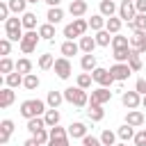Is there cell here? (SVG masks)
Here are the masks:
<instances>
[{
    "label": "cell",
    "instance_id": "1",
    "mask_svg": "<svg viewBox=\"0 0 146 146\" xmlns=\"http://www.w3.org/2000/svg\"><path fill=\"white\" fill-rule=\"evenodd\" d=\"M48 110H46V103L39 100V98H30V100H23L21 103V116L23 119H34V116H43Z\"/></svg>",
    "mask_w": 146,
    "mask_h": 146
},
{
    "label": "cell",
    "instance_id": "46",
    "mask_svg": "<svg viewBox=\"0 0 146 146\" xmlns=\"http://www.w3.org/2000/svg\"><path fill=\"white\" fill-rule=\"evenodd\" d=\"M55 137H68V128H62V125L50 128V139H55Z\"/></svg>",
    "mask_w": 146,
    "mask_h": 146
},
{
    "label": "cell",
    "instance_id": "33",
    "mask_svg": "<svg viewBox=\"0 0 146 146\" xmlns=\"http://www.w3.org/2000/svg\"><path fill=\"white\" fill-rule=\"evenodd\" d=\"M71 27H73V32H75L78 36H84V32H87V27H89V21H84V18H75V21L71 23Z\"/></svg>",
    "mask_w": 146,
    "mask_h": 146
},
{
    "label": "cell",
    "instance_id": "34",
    "mask_svg": "<svg viewBox=\"0 0 146 146\" xmlns=\"http://www.w3.org/2000/svg\"><path fill=\"white\" fill-rule=\"evenodd\" d=\"M16 71H18L21 75H30V73H32V62H30L27 57H21V59L16 62Z\"/></svg>",
    "mask_w": 146,
    "mask_h": 146
},
{
    "label": "cell",
    "instance_id": "23",
    "mask_svg": "<svg viewBox=\"0 0 146 146\" xmlns=\"http://www.w3.org/2000/svg\"><path fill=\"white\" fill-rule=\"evenodd\" d=\"M23 80H25V75H21L18 71H14V73L5 75V84H7V87H11V89L21 87V84H23Z\"/></svg>",
    "mask_w": 146,
    "mask_h": 146
},
{
    "label": "cell",
    "instance_id": "2",
    "mask_svg": "<svg viewBox=\"0 0 146 146\" xmlns=\"http://www.w3.org/2000/svg\"><path fill=\"white\" fill-rule=\"evenodd\" d=\"M64 100H68V103L75 105V107L89 105V96H87V91L80 89V87H68V89H64Z\"/></svg>",
    "mask_w": 146,
    "mask_h": 146
},
{
    "label": "cell",
    "instance_id": "40",
    "mask_svg": "<svg viewBox=\"0 0 146 146\" xmlns=\"http://www.w3.org/2000/svg\"><path fill=\"white\" fill-rule=\"evenodd\" d=\"M9 9L14 14H25V7H27V0H7Z\"/></svg>",
    "mask_w": 146,
    "mask_h": 146
},
{
    "label": "cell",
    "instance_id": "30",
    "mask_svg": "<svg viewBox=\"0 0 146 146\" xmlns=\"http://www.w3.org/2000/svg\"><path fill=\"white\" fill-rule=\"evenodd\" d=\"M21 23H23V27L30 32V30H34L36 27V14H32V11H25L23 16H21Z\"/></svg>",
    "mask_w": 146,
    "mask_h": 146
},
{
    "label": "cell",
    "instance_id": "12",
    "mask_svg": "<svg viewBox=\"0 0 146 146\" xmlns=\"http://www.w3.org/2000/svg\"><path fill=\"white\" fill-rule=\"evenodd\" d=\"M11 132H14V121L11 119H2V123H0V144L2 146H7Z\"/></svg>",
    "mask_w": 146,
    "mask_h": 146
},
{
    "label": "cell",
    "instance_id": "43",
    "mask_svg": "<svg viewBox=\"0 0 146 146\" xmlns=\"http://www.w3.org/2000/svg\"><path fill=\"white\" fill-rule=\"evenodd\" d=\"M23 87H25L27 91H34V89L39 87V78H36L34 73H30V75H25V80H23Z\"/></svg>",
    "mask_w": 146,
    "mask_h": 146
},
{
    "label": "cell",
    "instance_id": "14",
    "mask_svg": "<svg viewBox=\"0 0 146 146\" xmlns=\"http://www.w3.org/2000/svg\"><path fill=\"white\" fill-rule=\"evenodd\" d=\"M68 137H73V139H84V137H87V125H84L82 121L71 123V125H68Z\"/></svg>",
    "mask_w": 146,
    "mask_h": 146
},
{
    "label": "cell",
    "instance_id": "26",
    "mask_svg": "<svg viewBox=\"0 0 146 146\" xmlns=\"http://www.w3.org/2000/svg\"><path fill=\"white\" fill-rule=\"evenodd\" d=\"M39 36H41L43 41H52V39H55V25H50V23L39 25Z\"/></svg>",
    "mask_w": 146,
    "mask_h": 146
},
{
    "label": "cell",
    "instance_id": "37",
    "mask_svg": "<svg viewBox=\"0 0 146 146\" xmlns=\"http://www.w3.org/2000/svg\"><path fill=\"white\" fill-rule=\"evenodd\" d=\"M55 66V57L50 55V52H43L41 57H39V68L41 71H48V68H52Z\"/></svg>",
    "mask_w": 146,
    "mask_h": 146
},
{
    "label": "cell",
    "instance_id": "17",
    "mask_svg": "<svg viewBox=\"0 0 146 146\" xmlns=\"http://www.w3.org/2000/svg\"><path fill=\"white\" fill-rule=\"evenodd\" d=\"M80 66H82V71L84 73H94L98 66H96V55L91 52V55H82V59H80Z\"/></svg>",
    "mask_w": 146,
    "mask_h": 146
},
{
    "label": "cell",
    "instance_id": "38",
    "mask_svg": "<svg viewBox=\"0 0 146 146\" xmlns=\"http://www.w3.org/2000/svg\"><path fill=\"white\" fill-rule=\"evenodd\" d=\"M130 50L132 48H123V50H114V62L116 64H128V59H130Z\"/></svg>",
    "mask_w": 146,
    "mask_h": 146
},
{
    "label": "cell",
    "instance_id": "31",
    "mask_svg": "<svg viewBox=\"0 0 146 146\" xmlns=\"http://www.w3.org/2000/svg\"><path fill=\"white\" fill-rule=\"evenodd\" d=\"M105 23H107V18H105L103 14H96V16H91V18H89V27H91V30H96V32L105 30Z\"/></svg>",
    "mask_w": 146,
    "mask_h": 146
},
{
    "label": "cell",
    "instance_id": "5",
    "mask_svg": "<svg viewBox=\"0 0 146 146\" xmlns=\"http://www.w3.org/2000/svg\"><path fill=\"white\" fill-rule=\"evenodd\" d=\"M52 68H55V73H57V78H59V80H66V78L71 75V71H73V66H71L68 57H57Z\"/></svg>",
    "mask_w": 146,
    "mask_h": 146
},
{
    "label": "cell",
    "instance_id": "59",
    "mask_svg": "<svg viewBox=\"0 0 146 146\" xmlns=\"http://www.w3.org/2000/svg\"><path fill=\"white\" fill-rule=\"evenodd\" d=\"M123 2H135V0H123Z\"/></svg>",
    "mask_w": 146,
    "mask_h": 146
},
{
    "label": "cell",
    "instance_id": "49",
    "mask_svg": "<svg viewBox=\"0 0 146 146\" xmlns=\"http://www.w3.org/2000/svg\"><path fill=\"white\" fill-rule=\"evenodd\" d=\"M135 146H146V128L135 135Z\"/></svg>",
    "mask_w": 146,
    "mask_h": 146
},
{
    "label": "cell",
    "instance_id": "16",
    "mask_svg": "<svg viewBox=\"0 0 146 146\" xmlns=\"http://www.w3.org/2000/svg\"><path fill=\"white\" fill-rule=\"evenodd\" d=\"M14 100H16L14 89H11V87H5V89L0 91V107H2V110H7V107L14 103Z\"/></svg>",
    "mask_w": 146,
    "mask_h": 146
},
{
    "label": "cell",
    "instance_id": "20",
    "mask_svg": "<svg viewBox=\"0 0 146 146\" xmlns=\"http://www.w3.org/2000/svg\"><path fill=\"white\" fill-rule=\"evenodd\" d=\"M116 137H119L121 141H125V144H128L130 139H135V128H132V125H128V123H123V125L116 130Z\"/></svg>",
    "mask_w": 146,
    "mask_h": 146
},
{
    "label": "cell",
    "instance_id": "50",
    "mask_svg": "<svg viewBox=\"0 0 146 146\" xmlns=\"http://www.w3.org/2000/svg\"><path fill=\"white\" fill-rule=\"evenodd\" d=\"M135 91H137L139 96H146V80H144V78H139V80H137V84H135Z\"/></svg>",
    "mask_w": 146,
    "mask_h": 146
},
{
    "label": "cell",
    "instance_id": "9",
    "mask_svg": "<svg viewBox=\"0 0 146 146\" xmlns=\"http://www.w3.org/2000/svg\"><path fill=\"white\" fill-rule=\"evenodd\" d=\"M121 103H123V107H128V110H137V107L141 105V96H139L137 91H123V94H121Z\"/></svg>",
    "mask_w": 146,
    "mask_h": 146
},
{
    "label": "cell",
    "instance_id": "48",
    "mask_svg": "<svg viewBox=\"0 0 146 146\" xmlns=\"http://www.w3.org/2000/svg\"><path fill=\"white\" fill-rule=\"evenodd\" d=\"M0 52H2V55H5V57H7V55H9V52H11V41H9V39H7V36H5V39H2V41H0Z\"/></svg>",
    "mask_w": 146,
    "mask_h": 146
},
{
    "label": "cell",
    "instance_id": "36",
    "mask_svg": "<svg viewBox=\"0 0 146 146\" xmlns=\"http://www.w3.org/2000/svg\"><path fill=\"white\" fill-rule=\"evenodd\" d=\"M43 121H46V125H48V128L59 125V112H57V110H48V112L43 114Z\"/></svg>",
    "mask_w": 146,
    "mask_h": 146
},
{
    "label": "cell",
    "instance_id": "53",
    "mask_svg": "<svg viewBox=\"0 0 146 146\" xmlns=\"http://www.w3.org/2000/svg\"><path fill=\"white\" fill-rule=\"evenodd\" d=\"M135 9L137 14H146V0H135Z\"/></svg>",
    "mask_w": 146,
    "mask_h": 146
},
{
    "label": "cell",
    "instance_id": "54",
    "mask_svg": "<svg viewBox=\"0 0 146 146\" xmlns=\"http://www.w3.org/2000/svg\"><path fill=\"white\" fill-rule=\"evenodd\" d=\"M23 146H41V144H39L34 137H30V139H25V144H23Z\"/></svg>",
    "mask_w": 146,
    "mask_h": 146
},
{
    "label": "cell",
    "instance_id": "10",
    "mask_svg": "<svg viewBox=\"0 0 146 146\" xmlns=\"http://www.w3.org/2000/svg\"><path fill=\"white\" fill-rule=\"evenodd\" d=\"M110 73H112V78L116 80V82H123V80H128L130 78V66L128 64H114L112 68H110Z\"/></svg>",
    "mask_w": 146,
    "mask_h": 146
},
{
    "label": "cell",
    "instance_id": "4",
    "mask_svg": "<svg viewBox=\"0 0 146 146\" xmlns=\"http://www.w3.org/2000/svg\"><path fill=\"white\" fill-rule=\"evenodd\" d=\"M39 30H30V32H25L23 34V39H21V50L25 52V55H30V52H34V48H36V43H39Z\"/></svg>",
    "mask_w": 146,
    "mask_h": 146
},
{
    "label": "cell",
    "instance_id": "3",
    "mask_svg": "<svg viewBox=\"0 0 146 146\" xmlns=\"http://www.w3.org/2000/svg\"><path fill=\"white\" fill-rule=\"evenodd\" d=\"M5 34H7V39L9 41H18L21 43V39H23V23H21V18L18 16H11L7 23H5Z\"/></svg>",
    "mask_w": 146,
    "mask_h": 146
},
{
    "label": "cell",
    "instance_id": "13",
    "mask_svg": "<svg viewBox=\"0 0 146 146\" xmlns=\"http://www.w3.org/2000/svg\"><path fill=\"white\" fill-rule=\"evenodd\" d=\"M144 112H139V110H128V114H125V123L128 125H132V128H139V125H144Z\"/></svg>",
    "mask_w": 146,
    "mask_h": 146
},
{
    "label": "cell",
    "instance_id": "28",
    "mask_svg": "<svg viewBox=\"0 0 146 146\" xmlns=\"http://www.w3.org/2000/svg\"><path fill=\"white\" fill-rule=\"evenodd\" d=\"M43 128H48L46 125V121H43V116H34V119H30L27 121V130L32 132V135H36L39 130H43Z\"/></svg>",
    "mask_w": 146,
    "mask_h": 146
},
{
    "label": "cell",
    "instance_id": "61",
    "mask_svg": "<svg viewBox=\"0 0 146 146\" xmlns=\"http://www.w3.org/2000/svg\"><path fill=\"white\" fill-rule=\"evenodd\" d=\"M71 2H73V0H71Z\"/></svg>",
    "mask_w": 146,
    "mask_h": 146
},
{
    "label": "cell",
    "instance_id": "29",
    "mask_svg": "<svg viewBox=\"0 0 146 146\" xmlns=\"http://www.w3.org/2000/svg\"><path fill=\"white\" fill-rule=\"evenodd\" d=\"M128 27H130V30H135V32H146V14H137V16H135V21H132V23H128Z\"/></svg>",
    "mask_w": 146,
    "mask_h": 146
},
{
    "label": "cell",
    "instance_id": "42",
    "mask_svg": "<svg viewBox=\"0 0 146 146\" xmlns=\"http://www.w3.org/2000/svg\"><path fill=\"white\" fill-rule=\"evenodd\" d=\"M96 43H98V46H103V48H105V46H110V43H112V36H110V32H107V30H100V32H96Z\"/></svg>",
    "mask_w": 146,
    "mask_h": 146
},
{
    "label": "cell",
    "instance_id": "51",
    "mask_svg": "<svg viewBox=\"0 0 146 146\" xmlns=\"http://www.w3.org/2000/svg\"><path fill=\"white\" fill-rule=\"evenodd\" d=\"M48 146H68V137H55L48 141Z\"/></svg>",
    "mask_w": 146,
    "mask_h": 146
},
{
    "label": "cell",
    "instance_id": "24",
    "mask_svg": "<svg viewBox=\"0 0 146 146\" xmlns=\"http://www.w3.org/2000/svg\"><path fill=\"white\" fill-rule=\"evenodd\" d=\"M114 11H119L116 5H114V0H100V14H103L105 18H112Z\"/></svg>",
    "mask_w": 146,
    "mask_h": 146
},
{
    "label": "cell",
    "instance_id": "41",
    "mask_svg": "<svg viewBox=\"0 0 146 146\" xmlns=\"http://www.w3.org/2000/svg\"><path fill=\"white\" fill-rule=\"evenodd\" d=\"M114 141H116V132H112V130H103V135H100V144H103V146H116Z\"/></svg>",
    "mask_w": 146,
    "mask_h": 146
},
{
    "label": "cell",
    "instance_id": "22",
    "mask_svg": "<svg viewBox=\"0 0 146 146\" xmlns=\"http://www.w3.org/2000/svg\"><path fill=\"white\" fill-rule=\"evenodd\" d=\"M123 48H130V36L114 34L112 36V50H123Z\"/></svg>",
    "mask_w": 146,
    "mask_h": 146
},
{
    "label": "cell",
    "instance_id": "55",
    "mask_svg": "<svg viewBox=\"0 0 146 146\" xmlns=\"http://www.w3.org/2000/svg\"><path fill=\"white\" fill-rule=\"evenodd\" d=\"M43 2H46L48 7H59V2H62V0H43Z\"/></svg>",
    "mask_w": 146,
    "mask_h": 146
},
{
    "label": "cell",
    "instance_id": "35",
    "mask_svg": "<svg viewBox=\"0 0 146 146\" xmlns=\"http://www.w3.org/2000/svg\"><path fill=\"white\" fill-rule=\"evenodd\" d=\"M87 114H89V119H91V121H103L105 110H103V105H89Z\"/></svg>",
    "mask_w": 146,
    "mask_h": 146
},
{
    "label": "cell",
    "instance_id": "8",
    "mask_svg": "<svg viewBox=\"0 0 146 146\" xmlns=\"http://www.w3.org/2000/svg\"><path fill=\"white\" fill-rule=\"evenodd\" d=\"M137 16V9H135V2H121L119 5V18L125 21V23H132Z\"/></svg>",
    "mask_w": 146,
    "mask_h": 146
},
{
    "label": "cell",
    "instance_id": "44",
    "mask_svg": "<svg viewBox=\"0 0 146 146\" xmlns=\"http://www.w3.org/2000/svg\"><path fill=\"white\" fill-rule=\"evenodd\" d=\"M91 80H94L91 73H80V75H78V87H80V89H89V87H91Z\"/></svg>",
    "mask_w": 146,
    "mask_h": 146
},
{
    "label": "cell",
    "instance_id": "60",
    "mask_svg": "<svg viewBox=\"0 0 146 146\" xmlns=\"http://www.w3.org/2000/svg\"><path fill=\"white\" fill-rule=\"evenodd\" d=\"M0 146H2V144H0Z\"/></svg>",
    "mask_w": 146,
    "mask_h": 146
},
{
    "label": "cell",
    "instance_id": "27",
    "mask_svg": "<svg viewBox=\"0 0 146 146\" xmlns=\"http://www.w3.org/2000/svg\"><path fill=\"white\" fill-rule=\"evenodd\" d=\"M59 50H62V55H64V57H73V55H78L80 43H75V41H64Z\"/></svg>",
    "mask_w": 146,
    "mask_h": 146
},
{
    "label": "cell",
    "instance_id": "57",
    "mask_svg": "<svg viewBox=\"0 0 146 146\" xmlns=\"http://www.w3.org/2000/svg\"><path fill=\"white\" fill-rule=\"evenodd\" d=\"M27 2H30V5H36V2H41V0H27Z\"/></svg>",
    "mask_w": 146,
    "mask_h": 146
},
{
    "label": "cell",
    "instance_id": "56",
    "mask_svg": "<svg viewBox=\"0 0 146 146\" xmlns=\"http://www.w3.org/2000/svg\"><path fill=\"white\" fill-rule=\"evenodd\" d=\"M141 105H144V110H146V96H144V98H141Z\"/></svg>",
    "mask_w": 146,
    "mask_h": 146
},
{
    "label": "cell",
    "instance_id": "15",
    "mask_svg": "<svg viewBox=\"0 0 146 146\" xmlns=\"http://www.w3.org/2000/svg\"><path fill=\"white\" fill-rule=\"evenodd\" d=\"M68 11H71L73 18H82V16L87 14V2H84V0H73V2L68 5Z\"/></svg>",
    "mask_w": 146,
    "mask_h": 146
},
{
    "label": "cell",
    "instance_id": "58",
    "mask_svg": "<svg viewBox=\"0 0 146 146\" xmlns=\"http://www.w3.org/2000/svg\"><path fill=\"white\" fill-rule=\"evenodd\" d=\"M116 146H128V144H125V141H121V144H116Z\"/></svg>",
    "mask_w": 146,
    "mask_h": 146
},
{
    "label": "cell",
    "instance_id": "25",
    "mask_svg": "<svg viewBox=\"0 0 146 146\" xmlns=\"http://www.w3.org/2000/svg\"><path fill=\"white\" fill-rule=\"evenodd\" d=\"M121 25H123V21H121L119 16H112V18H107L105 30H107L110 34H119V32H121Z\"/></svg>",
    "mask_w": 146,
    "mask_h": 146
},
{
    "label": "cell",
    "instance_id": "45",
    "mask_svg": "<svg viewBox=\"0 0 146 146\" xmlns=\"http://www.w3.org/2000/svg\"><path fill=\"white\" fill-rule=\"evenodd\" d=\"M32 137H34L41 146H46V144L50 141V130H46V128H43V130H39V132H36V135H32Z\"/></svg>",
    "mask_w": 146,
    "mask_h": 146
},
{
    "label": "cell",
    "instance_id": "32",
    "mask_svg": "<svg viewBox=\"0 0 146 146\" xmlns=\"http://www.w3.org/2000/svg\"><path fill=\"white\" fill-rule=\"evenodd\" d=\"M128 66H130V71L132 73H137V71H141V57H139V52L137 50H130V59H128Z\"/></svg>",
    "mask_w": 146,
    "mask_h": 146
},
{
    "label": "cell",
    "instance_id": "7",
    "mask_svg": "<svg viewBox=\"0 0 146 146\" xmlns=\"http://www.w3.org/2000/svg\"><path fill=\"white\" fill-rule=\"evenodd\" d=\"M110 98H112V91H110L107 87H98V89L91 91V100H89V105H105Z\"/></svg>",
    "mask_w": 146,
    "mask_h": 146
},
{
    "label": "cell",
    "instance_id": "47",
    "mask_svg": "<svg viewBox=\"0 0 146 146\" xmlns=\"http://www.w3.org/2000/svg\"><path fill=\"white\" fill-rule=\"evenodd\" d=\"M9 11H11V9H9V5H7V2H0V21H5V23H7V21L11 18V16H9Z\"/></svg>",
    "mask_w": 146,
    "mask_h": 146
},
{
    "label": "cell",
    "instance_id": "19",
    "mask_svg": "<svg viewBox=\"0 0 146 146\" xmlns=\"http://www.w3.org/2000/svg\"><path fill=\"white\" fill-rule=\"evenodd\" d=\"M96 46H98V43H96V36H80V50H82L84 55H91Z\"/></svg>",
    "mask_w": 146,
    "mask_h": 146
},
{
    "label": "cell",
    "instance_id": "39",
    "mask_svg": "<svg viewBox=\"0 0 146 146\" xmlns=\"http://www.w3.org/2000/svg\"><path fill=\"white\" fill-rule=\"evenodd\" d=\"M14 71H16V62H11L9 57H2V59H0V73L9 75V73H14Z\"/></svg>",
    "mask_w": 146,
    "mask_h": 146
},
{
    "label": "cell",
    "instance_id": "6",
    "mask_svg": "<svg viewBox=\"0 0 146 146\" xmlns=\"http://www.w3.org/2000/svg\"><path fill=\"white\" fill-rule=\"evenodd\" d=\"M91 78H94V82H98L100 87H112V84L116 82V80L112 78V73H110L107 68H100V66H98V68L91 73Z\"/></svg>",
    "mask_w": 146,
    "mask_h": 146
},
{
    "label": "cell",
    "instance_id": "11",
    "mask_svg": "<svg viewBox=\"0 0 146 146\" xmlns=\"http://www.w3.org/2000/svg\"><path fill=\"white\" fill-rule=\"evenodd\" d=\"M130 48L137 50L139 55H144L146 52V32H135L130 36Z\"/></svg>",
    "mask_w": 146,
    "mask_h": 146
},
{
    "label": "cell",
    "instance_id": "21",
    "mask_svg": "<svg viewBox=\"0 0 146 146\" xmlns=\"http://www.w3.org/2000/svg\"><path fill=\"white\" fill-rule=\"evenodd\" d=\"M46 18H48V23H50V25H57V23H62V18H64V11H62V7H50V9H48V14H46Z\"/></svg>",
    "mask_w": 146,
    "mask_h": 146
},
{
    "label": "cell",
    "instance_id": "18",
    "mask_svg": "<svg viewBox=\"0 0 146 146\" xmlns=\"http://www.w3.org/2000/svg\"><path fill=\"white\" fill-rule=\"evenodd\" d=\"M62 100H64V94L62 91H48V98H46V105L50 107V110H57L59 105H62Z\"/></svg>",
    "mask_w": 146,
    "mask_h": 146
},
{
    "label": "cell",
    "instance_id": "52",
    "mask_svg": "<svg viewBox=\"0 0 146 146\" xmlns=\"http://www.w3.org/2000/svg\"><path fill=\"white\" fill-rule=\"evenodd\" d=\"M82 146H103V144H100V139H96V137L87 135V137L82 139Z\"/></svg>",
    "mask_w": 146,
    "mask_h": 146
}]
</instances>
